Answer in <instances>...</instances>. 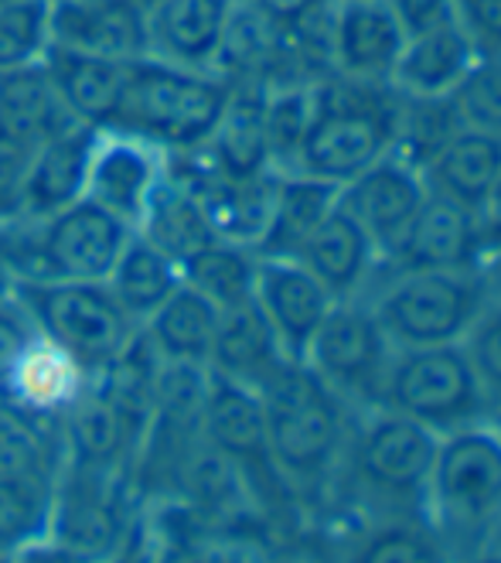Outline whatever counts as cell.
Instances as JSON below:
<instances>
[{
    "instance_id": "cell-42",
    "label": "cell",
    "mask_w": 501,
    "mask_h": 563,
    "mask_svg": "<svg viewBox=\"0 0 501 563\" xmlns=\"http://www.w3.org/2000/svg\"><path fill=\"white\" fill-rule=\"evenodd\" d=\"M475 216H478V236H481L485 271H488L491 263L501 260V178L494 181V188L488 191V198Z\"/></svg>"
},
{
    "instance_id": "cell-37",
    "label": "cell",
    "mask_w": 501,
    "mask_h": 563,
    "mask_svg": "<svg viewBox=\"0 0 501 563\" xmlns=\"http://www.w3.org/2000/svg\"><path fill=\"white\" fill-rule=\"evenodd\" d=\"M460 349L471 358V369L488 396V404H501V305H485Z\"/></svg>"
},
{
    "instance_id": "cell-14",
    "label": "cell",
    "mask_w": 501,
    "mask_h": 563,
    "mask_svg": "<svg viewBox=\"0 0 501 563\" xmlns=\"http://www.w3.org/2000/svg\"><path fill=\"white\" fill-rule=\"evenodd\" d=\"M437 430L386 410L361 430L355 468L365 485L382 495H420L437 461Z\"/></svg>"
},
{
    "instance_id": "cell-34",
    "label": "cell",
    "mask_w": 501,
    "mask_h": 563,
    "mask_svg": "<svg viewBox=\"0 0 501 563\" xmlns=\"http://www.w3.org/2000/svg\"><path fill=\"white\" fill-rule=\"evenodd\" d=\"M52 45V0L0 4V73H14L45 58Z\"/></svg>"
},
{
    "instance_id": "cell-33",
    "label": "cell",
    "mask_w": 501,
    "mask_h": 563,
    "mask_svg": "<svg viewBox=\"0 0 501 563\" xmlns=\"http://www.w3.org/2000/svg\"><path fill=\"white\" fill-rule=\"evenodd\" d=\"M65 468L62 434L18 413L0 400V482L4 478H52L58 482Z\"/></svg>"
},
{
    "instance_id": "cell-49",
    "label": "cell",
    "mask_w": 501,
    "mask_h": 563,
    "mask_svg": "<svg viewBox=\"0 0 501 563\" xmlns=\"http://www.w3.org/2000/svg\"><path fill=\"white\" fill-rule=\"evenodd\" d=\"M0 4H8V0H0Z\"/></svg>"
},
{
    "instance_id": "cell-25",
    "label": "cell",
    "mask_w": 501,
    "mask_h": 563,
    "mask_svg": "<svg viewBox=\"0 0 501 563\" xmlns=\"http://www.w3.org/2000/svg\"><path fill=\"white\" fill-rule=\"evenodd\" d=\"M426 191L478 212L501 178V141L475 126L454 130V137L420 168Z\"/></svg>"
},
{
    "instance_id": "cell-2",
    "label": "cell",
    "mask_w": 501,
    "mask_h": 563,
    "mask_svg": "<svg viewBox=\"0 0 501 563\" xmlns=\"http://www.w3.org/2000/svg\"><path fill=\"white\" fill-rule=\"evenodd\" d=\"M232 96L236 86L219 73L144 55L130 62L123 107L110 130L141 137L164 154H191L209 144Z\"/></svg>"
},
{
    "instance_id": "cell-19",
    "label": "cell",
    "mask_w": 501,
    "mask_h": 563,
    "mask_svg": "<svg viewBox=\"0 0 501 563\" xmlns=\"http://www.w3.org/2000/svg\"><path fill=\"white\" fill-rule=\"evenodd\" d=\"M42 65L76 123L96 130H110L116 123L130 79V62L89 55L65 45H48Z\"/></svg>"
},
{
    "instance_id": "cell-8",
    "label": "cell",
    "mask_w": 501,
    "mask_h": 563,
    "mask_svg": "<svg viewBox=\"0 0 501 563\" xmlns=\"http://www.w3.org/2000/svg\"><path fill=\"white\" fill-rule=\"evenodd\" d=\"M392 358L396 345L382 331L372 305H361L358 297H352V301H338L327 311L308 345L304 366L338 396L382 404Z\"/></svg>"
},
{
    "instance_id": "cell-48",
    "label": "cell",
    "mask_w": 501,
    "mask_h": 563,
    "mask_svg": "<svg viewBox=\"0 0 501 563\" xmlns=\"http://www.w3.org/2000/svg\"><path fill=\"white\" fill-rule=\"evenodd\" d=\"M498 263H501V260H498ZM498 263H491V267H498ZM491 267H488V271H491Z\"/></svg>"
},
{
    "instance_id": "cell-45",
    "label": "cell",
    "mask_w": 501,
    "mask_h": 563,
    "mask_svg": "<svg viewBox=\"0 0 501 563\" xmlns=\"http://www.w3.org/2000/svg\"><path fill=\"white\" fill-rule=\"evenodd\" d=\"M11 290H14V284H11V277L0 271V301H4V297H11Z\"/></svg>"
},
{
    "instance_id": "cell-1",
    "label": "cell",
    "mask_w": 501,
    "mask_h": 563,
    "mask_svg": "<svg viewBox=\"0 0 501 563\" xmlns=\"http://www.w3.org/2000/svg\"><path fill=\"white\" fill-rule=\"evenodd\" d=\"M399 107L403 99L392 86L352 82L342 76L318 82L314 117L297 144L290 172L338 188L348 185L396 147Z\"/></svg>"
},
{
    "instance_id": "cell-31",
    "label": "cell",
    "mask_w": 501,
    "mask_h": 563,
    "mask_svg": "<svg viewBox=\"0 0 501 563\" xmlns=\"http://www.w3.org/2000/svg\"><path fill=\"white\" fill-rule=\"evenodd\" d=\"M256 267L259 256L253 246L212 240L209 246L194 250L188 260H181V284L202 294L219 311L253 301L256 290Z\"/></svg>"
},
{
    "instance_id": "cell-28",
    "label": "cell",
    "mask_w": 501,
    "mask_h": 563,
    "mask_svg": "<svg viewBox=\"0 0 501 563\" xmlns=\"http://www.w3.org/2000/svg\"><path fill=\"white\" fill-rule=\"evenodd\" d=\"M219 328V308L191 287H178L167 301L141 324L144 342L164 362H188L209 366L212 342Z\"/></svg>"
},
{
    "instance_id": "cell-24",
    "label": "cell",
    "mask_w": 501,
    "mask_h": 563,
    "mask_svg": "<svg viewBox=\"0 0 501 563\" xmlns=\"http://www.w3.org/2000/svg\"><path fill=\"white\" fill-rule=\"evenodd\" d=\"M283 362H290V358L283 355L270 321L263 318L256 301L219 311L209 373L259 389L283 366Z\"/></svg>"
},
{
    "instance_id": "cell-7",
    "label": "cell",
    "mask_w": 501,
    "mask_h": 563,
    "mask_svg": "<svg viewBox=\"0 0 501 563\" xmlns=\"http://www.w3.org/2000/svg\"><path fill=\"white\" fill-rule=\"evenodd\" d=\"M392 413H403L430 430H460L478 423L488 407V396L471 369V358L457 345L430 349H396L382 404Z\"/></svg>"
},
{
    "instance_id": "cell-3",
    "label": "cell",
    "mask_w": 501,
    "mask_h": 563,
    "mask_svg": "<svg viewBox=\"0 0 501 563\" xmlns=\"http://www.w3.org/2000/svg\"><path fill=\"white\" fill-rule=\"evenodd\" d=\"M259 396L274 472L293 482L324 478L345 438L342 396L321 383L304 362H283L259 386Z\"/></svg>"
},
{
    "instance_id": "cell-47",
    "label": "cell",
    "mask_w": 501,
    "mask_h": 563,
    "mask_svg": "<svg viewBox=\"0 0 501 563\" xmlns=\"http://www.w3.org/2000/svg\"><path fill=\"white\" fill-rule=\"evenodd\" d=\"M141 4H144V8H154V4H160V0H141Z\"/></svg>"
},
{
    "instance_id": "cell-22",
    "label": "cell",
    "mask_w": 501,
    "mask_h": 563,
    "mask_svg": "<svg viewBox=\"0 0 501 563\" xmlns=\"http://www.w3.org/2000/svg\"><path fill=\"white\" fill-rule=\"evenodd\" d=\"M475 62L478 52L454 18L441 27L407 35L389 86L403 99H444L454 96L464 76L475 69Z\"/></svg>"
},
{
    "instance_id": "cell-38",
    "label": "cell",
    "mask_w": 501,
    "mask_h": 563,
    "mask_svg": "<svg viewBox=\"0 0 501 563\" xmlns=\"http://www.w3.org/2000/svg\"><path fill=\"white\" fill-rule=\"evenodd\" d=\"M31 151L8 134H0V225L24 219V185L31 168Z\"/></svg>"
},
{
    "instance_id": "cell-30",
    "label": "cell",
    "mask_w": 501,
    "mask_h": 563,
    "mask_svg": "<svg viewBox=\"0 0 501 563\" xmlns=\"http://www.w3.org/2000/svg\"><path fill=\"white\" fill-rule=\"evenodd\" d=\"M137 233L144 240H151L157 250H164L167 256H175L178 263L188 260L194 250H202L212 240H219L212 233L202 202H198L194 191L178 175H171V168H167V178L157 188Z\"/></svg>"
},
{
    "instance_id": "cell-5",
    "label": "cell",
    "mask_w": 501,
    "mask_h": 563,
    "mask_svg": "<svg viewBox=\"0 0 501 563\" xmlns=\"http://www.w3.org/2000/svg\"><path fill=\"white\" fill-rule=\"evenodd\" d=\"M488 301L485 274L392 271L372 311L396 349H430L464 342Z\"/></svg>"
},
{
    "instance_id": "cell-46",
    "label": "cell",
    "mask_w": 501,
    "mask_h": 563,
    "mask_svg": "<svg viewBox=\"0 0 501 563\" xmlns=\"http://www.w3.org/2000/svg\"><path fill=\"white\" fill-rule=\"evenodd\" d=\"M471 563H501V553H485V556H475Z\"/></svg>"
},
{
    "instance_id": "cell-20",
    "label": "cell",
    "mask_w": 501,
    "mask_h": 563,
    "mask_svg": "<svg viewBox=\"0 0 501 563\" xmlns=\"http://www.w3.org/2000/svg\"><path fill=\"white\" fill-rule=\"evenodd\" d=\"M202 438L209 448L225 454L236 468L274 472L270 444H266L263 396L253 386L209 373V393L202 407Z\"/></svg>"
},
{
    "instance_id": "cell-11",
    "label": "cell",
    "mask_w": 501,
    "mask_h": 563,
    "mask_svg": "<svg viewBox=\"0 0 501 563\" xmlns=\"http://www.w3.org/2000/svg\"><path fill=\"white\" fill-rule=\"evenodd\" d=\"M164 178L167 154L160 147L120 134V130H103L92 151L86 198L137 233Z\"/></svg>"
},
{
    "instance_id": "cell-21",
    "label": "cell",
    "mask_w": 501,
    "mask_h": 563,
    "mask_svg": "<svg viewBox=\"0 0 501 563\" xmlns=\"http://www.w3.org/2000/svg\"><path fill=\"white\" fill-rule=\"evenodd\" d=\"M99 134L103 130L76 123L65 134L31 151V168L24 185V219H45L82 202Z\"/></svg>"
},
{
    "instance_id": "cell-51",
    "label": "cell",
    "mask_w": 501,
    "mask_h": 563,
    "mask_svg": "<svg viewBox=\"0 0 501 563\" xmlns=\"http://www.w3.org/2000/svg\"><path fill=\"white\" fill-rule=\"evenodd\" d=\"M498 434H501V430H498Z\"/></svg>"
},
{
    "instance_id": "cell-4",
    "label": "cell",
    "mask_w": 501,
    "mask_h": 563,
    "mask_svg": "<svg viewBox=\"0 0 501 563\" xmlns=\"http://www.w3.org/2000/svg\"><path fill=\"white\" fill-rule=\"evenodd\" d=\"M14 297L38 335L69 352L89 373L110 369L141 339V324L123 311L107 280L14 284Z\"/></svg>"
},
{
    "instance_id": "cell-29",
    "label": "cell",
    "mask_w": 501,
    "mask_h": 563,
    "mask_svg": "<svg viewBox=\"0 0 501 563\" xmlns=\"http://www.w3.org/2000/svg\"><path fill=\"white\" fill-rule=\"evenodd\" d=\"M107 284L123 311L137 324H144L181 287V263L157 250L141 233H133Z\"/></svg>"
},
{
    "instance_id": "cell-9",
    "label": "cell",
    "mask_w": 501,
    "mask_h": 563,
    "mask_svg": "<svg viewBox=\"0 0 501 563\" xmlns=\"http://www.w3.org/2000/svg\"><path fill=\"white\" fill-rule=\"evenodd\" d=\"M123 472H89L65 465L55 488L48 547L73 563H110L126 533Z\"/></svg>"
},
{
    "instance_id": "cell-26",
    "label": "cell",
    "mask_w": 501,
    "mask_h": 563,
    "mask_svg": "<svg viewBox=\"0 0 501 563\" xmlns=\"http://www.w3.org/2000/svg\"><path fill=\"white\" fill-rule=\"evenodd\" d=\"M334 206H338V185L297 172H280L270 219H266V229L256 243V256L297 260L308 240L318 233V225L334 212Z\"/></svg>"
},
{
    "instance_id": "cell-17",
    "label": "cell",
    "mask_w": 501,
    "mask_h": 563,
    "mask_svg": "<svg viewBox=\"0 0 501 563\" xmlns=\"http://www.w3.org/2000/svg\"><path fill=\"white\" fill-rule=\"evenodd\" d=\"M52 45L137 62L147 55V8L141 0H52Z\"/></svg>"
},
{
    "instance_id": "cell-13",
    "label": "cell",
    "mask_w": 501,
    "mask_h": 563,
    "mask_svg": "<svg viewBox=\"0 0 501 563\" xmlns=\"http://www.w3.org/2000/svg\"><path fill=\"white\" fill-rule=\"evenodd\" d=\"M389 271H447L485 274V253L478 236V216L450 198L426 195V202L382 260Z\"/></svg>"
},
{
    "instance_id": "cell-39",
    "label": "cell",
    "mask_w": 501,
    "mask_h": 563,
    "mask_svg": "<svg viewBox=\"0 0 501 563\" xmlns=\"http://www.w3.org/2000/svg\"><path fill=\"white\" fill-rule=\"evenodd\" d=\"M35 339H38V328L27 318V311L21 308V301L11 290V297L0 301V389H4L8 376L18 366V358Z\"/></svg>"
},
{
    "instance_id": "cell-12",
    "label": "cell",
    "mask_w": 501,
    "mask_h": 563,
    "mask_svg": "<svg viewBox=\"0 0 501 563\" xmlns=\"http://www.w3.org/2000/svg\"><path fill=\"white\" fill-rule=\"evenodd\" d=\"M426 195L430 191L420 168L389 151L372 168H365L338 188V209L361 225V233L376 243L379 256L386 260L426 202Z\"/></svg>"
},
{
    "instance_id": "cell-35",
    "label": "cell",
    "mask_w": 501,
    "mask_h": 563,
    "mask_svg": "<svg viewBox=\"0 0 501 563\" xmlns=\"http://www.w3.org/2000/svg\"><path fill=\"white\" fill-rule=\"evenodd\" d=\"M450 99L464 126L501 141V58H478Z\"/></svg>"
},
{
    "instance_id": "cell-6",
    "label": "cell",
    "mask_w": 501,
    "mask_h": 563,
    "mask_svg": "<svg viewBox=\"0 0 501 563\" xmlns=\"http://www.w3.org/2000/svg\"><path fill=\"white\" fill-rule=\"evenodd\" d=\"M426 499L450 540L478 543L501 529V434L460 427L437 444Z\"/></svg>"
},
{
    "instance_id": "cell-36",
    "label": "cell",
    "mask_w": 501,
    "mask_h": 563,
    "mask_svg": "<svg viewBox=\"0 0 501 563\" xmlns=\"http://www.w3.org/2000/svg\"><path fill=\"white\" fill-rule=\"evenodd\" d=\"M352 563H447V553L416 526H386L352 553Z\"/></svg>"
},
{
    "instance_id": "cell-16",
    "label": "cell",
    "mask_w": 501,
    "mask_h": 563,
    "mask_svg": "<svg viewBox=\"0 0 501 563\" xmlns=\"http://www.w3.org/2000/svg\"><path fill=\"white\" fill-rule=\"evenodd\" d=\"M240 0H160L147 8V55L215 73Z\"/></svg>"
},
{
    "instance_id": "cell-40",
    "label": "cell",
    "mask_w": 501,
    "mask_h": 563,
    "mask_svg": "<svg viewBox=\"0 0 501 563\" xmlns=\"http://www.w3.org/2000/svg\"><path fill=\"white\" fill-rule=\"evenodd\" d=\"M457 21L478 58H501V0H457Z\"/></svg>"
},
{
    "instance_id": "cell-32",
    "label": "cell",
    "mask_w": 501,
    "mask_h": 563,
    "mask_svg": "<svg viewBox=\"0 0 501 563\" xmlns=\"http://www.w3.org/2000/svg\"><path fill=\"white\" fill-rule=\"evenodd\" d=\"M52 478H4L0 482V560H18L21 553L48 543L55 512Z\"/></svg>"
},
{
    "instance_id": "cell-27",
    "label": "cell",
    "mask_w": 501,
    "mask_h": 563,
    "mask_svg": "<svg viewBox=\"0 0 501 563\" xmlns=\"http://www.w3.org/2000/svg\"><path fill=\"white\" fill-rule=\"evenodd\" d=\"M69 126H76V120L65 110L42 62L14 73H0V134L38 147L65 134Z\"/></svg>"
},
{
    "instance_id": "cell-15",
    "label": "cell",
    "mask_w": 501,
    "mask_h": 563,
    "mask_svg": "<svg viewBox=\"0 0 501 563\" xmlns=\"http://www.w3.org/2000/svg\"><path fill=\"white\" fill-rule=\"evenodd\" d=\"M253 301L259 305L263 318L270 321L274 335L290 362H304L314 331L338 305L334 294L304 267L300 260L259 256L256 267V290Z\"/></svg>"
},
{
    "instance_id": "cell-41",
    "label": "cell",
    "mask_w": 501,
    "mask_h": 563,
    "mask_svg": "<svg viewBox=\"0 0 501 563\" xmlns=\"http://www.w3.org/2000/svg\"><path fill=\"white\" fill-rule=\"evenodd\" d=\"M386 8L407 35H420V31L441 27L457 18V0H386Z\"/></svg>"
},
{
    "instance_id": "cell-43",
    "label": "cell",
    "mask_w": 501,
    "mask_h": 563,
    "mask_svg": "<svg viewBox=\"0 0 501 563\" xmlns=\"http://www.w3.org/2000/svg\"><path fill=\"white\" fill-rule=\"evenodd\" d=\"M246 4H253L259 14H266L280 27H297V24H304L308 18L321 14L331 0H246Z\"/></svg>"
},
{
    "instance_id": "cell-18",
    "label": "cell",
    "mask_w": 501,
    "mask_h": 563,
    "mask_svg": "<svg viewBox=\"0 0 501 563\" xmlns=\"http://www.w3.org/2000/svg\"><path fill=\"white\" fill-rule=\"evenodd\" d=\"M89 383H92V373L82 362H76L69 352H62L58 345L38 335L18 358L14 373L8 376L4 389H0V400L14 407L18 413L58 430L62 417L76 407V400L89 389Z\"/></svg>"
},
{
    "instance_id": "cell-44",
    "label": "cell",
    "mask_w": 501,
    "mask_h": 563,
    "mask_svg": "<svg viewBox=\"0 0 501 563\" xmlns=\"http://www.w3.org/2000/svg\"><path fill=\"white\" fill-rule=\"evenodd\" d=\"M167 563H236V556H229L222 550H188V553L167 560Z\"/></svg>"
},
{
    "instance_id": "cell-10",
    "label": "cell",
    "mask_w": 501,
    "mask_h": 563,
    "mask_svg": "<svg viewBox=\"0 0 501 563\" xmlns=\"http://www.w3.org/2000/svg\"><path fill=\"white\" fill-rule=\"evenodd\" d=\"M324 55L334 76L369 86H389L407 31L399 27L386 0H331Z\"/></svg>"
},
{
    "instance_id": "cell-23",
    "label": "cell",
    "mask_w": 501,
    "mask_h": 563,
    "mask_svg": "<svg viewBox=\"0 0 501 563\" xmlns=\"http://www.w3.org/2000/svg\"><path fill=\"white\" fill-rule=\"evenodd\" d=\"M304 267L334 294V301H352L382 267L376 243L361 233V225L338 206L318 225V233L297 256Z\"/></svg>"
},
{
    "instance_id": "cell-50",
    "label": "cell",
    "mask_w": 501,
    "mask_h": 563,
    "mask_svg": "<svg viewBox=\"0 0 501 563\" xmlns=\"http://www.w3.org/2000/svg\"><path fill=\"white\" fill-rule=\"evenodd\" d=\"M240 4H246V0H240Z\"/></svg>"
}]
</instances>
